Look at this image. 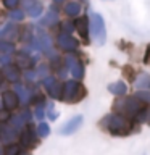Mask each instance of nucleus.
<instances>
[{
    "label": "nucleus",
    "mask_w": 150,
    "mask_h": 155,
    "mask_svg": "<svg viewBox=\"0 0 150 155\" xmlns=\"http://www.w3.org/2000/svg\"><path fill=\"white\" fill-rule=\"evenodd\" d=\"M57 2H61V0H57Z\"/></svg>",
    "instance_id": "nucleus-14"
},
{
    "label": "nucleus",
    "mask_w": 150,
    "mask_h": 155,
    "mask_svg": "<svg viewBox=\"0 0 150 155\" xmlns=\"http://www.w3.org/2000/svg\"><path fill=\"white\" fill-rule=\"evenodd\" d=\"M148 89H150V87H148Z\"/></svg>",
    "instance_id": "nucleus-15"
},
{
    "label": "nucleus",
    "mask_w": 150,
    "mask_h": 155,
    "mask_svg": "<svg viewBox=\"0 0 150 155\" xmlns=\"http://www.w3.org/2000/svg\"><path fill=\"white\" fill-rule=\"evenodd\" d=\"M144 108H145V104L142 100H139L135 95H123L119 99H116L115 105H113L115 113L124 115L131 120H134V116Z\"/></svg>",
    "instance_id": "nucleus-2"
},
{
    "label": "nucleus",
    "mask_w": 150,
    "mask_h": 155,
    "mask_svg": "<svg viewBox=\"0 0 150 155\" xmlns=\"http://www.w3.org/2000/svg\"><path fill=\"white\" fill-rule=\"evenodd\" d=\"M5 3H7V7H13V5H16V0H5Z\"/></svg>",
    "instance_id": "nucleus-13"
},
{
    "label": "nucleus",
    "mask_w": 150,
    "mask_h": 155,
    "mask_svg": "<svg viewBox=\"0 0 150 155\" xmlns=\"http://www.w3.org/2000/svg\"><path fill=\"white\" fill-rule=\"evenodd\" d=\"M81 124H82V116L77 115V116H74V118H71L65 126H63V131H61V133H63V134H71V133H74V131L79 128Z\"/></svg>",
    "instance_id": "nucleus-6"
},
{
    "label": "nucleus",
    "mask_w": 150,
    "mask_h": 155,
    "mask_svg": "<svg viewBox=\"0 0 150 155\" xmlns=\"http://www.w3.org/2000/svg\"><path fill=\"white\" fill-rule=\"evenodd\" d=\"M144 113H145V124L150 126V105L144 108Z\"/></svg>",
    "instance_id": "nucleus-12"
},
{
    "label": "nucleus",
    "mask_w": 150,
    "mask_h": 155,
    "mask_svg": "<svg viewBox=\"0 0 150 155\" xmlns=\"http://www.w3.org/2000/svg\"><path fill=\"white\" fill-rule=\"evenodd\" d=\"M102 128L105 131H108L111 136H118V137H124V136H129L135 133V123L134 120L128 118L124 115H119V113H111V115H106L103 120H102ZM139 126V124H137Z\"/></svg>",
    "instance_id": "nucleus-1"
},
{
    "label": "nucleus",
    "mask_w": 150,
    "mask_h": 155,
    "mask_svg": "<svg viewBox=\"0 0 150 155\" xmlns=\"http://www.w3.org/2000/svg\"><path fill=\"white\" fill-rule=\"evenodd\" d=\"M134 89L140 91V89H148L150 87V74L145 71H140L134 76Z\"/></svg>",
    "instance_id": "nucleus-4"
},
{
    "label": "nucleus",
    "mask_w": 150,
    "mask_h": 155,
    "mask_svg": "<svg viewBox=\"0 0 150 155\" xmlns=\"http://www.w3.org/2000/svg\"><path fill=\"white\" fill-rule=\"evenodd\" d=\"M108 91L116 97H123L128 94V84L124 81H115L111 84H108Z\"/></svg>",
    "instance_id": "nucleus-5"
},
{
    "label": "nucleus",
    "mask_w": 150,
    "mask_h": 155,
    "mask_svg": "<svg viewBox=\"0 0 150 155\" xmlns=\"http://www.w3.org/2000/svg\"><path fill=\"white\" fill-rule=\"evenodd\" d=\"M76 28H77V31H79L81 37L84 39L86 42L89 41V39H87V37H89V19H87L86 16H81L76 21Z\"/></svg>",
    "instance_id": "nucleus-7"
},
{
    "label": "nucleus",
    "mask_w": 150,
    "mask_h": 155,
    "mask_svg": "<svg viewBox=\"0 0 150 155\" xmlns=\"http://www.w3.org/2000/svg\"><path fill=\"white\" fill-rule=\"evenodd\" d=\"M135 97L139 100H142L144 104H150V89H140V91H135Z\"/></svg>",
    "instance_id": "nucleus-9"
},
{
    "label": "nucleus",
    "mask_w": 150,
    "mask_h": 155,
    "mask_svg": "<svg viewBox=\"0 0 150 155\" xmlns=\"http://www.w3.org/2000/svg\"><path fill=\"white\" fill-rule=\"evenodd\" d=\"M90 29H92V34H94V37L97 39V42L100 44V45H103L105 41H106V29H105V21L103 18L100 16L99 13H90Z\"/></svg>",
    "instance_id": "nucleus-3"
},
{
    "label": "nucleus",
    "mask_w": 150,
    "mask_h": 155,
    "mask_svg": "<svg viewBox=\"0 0 150 155\" xmlns=\"http://www.w3.org/2000/svg\"><path fill=\"white\" fill-rule=\"evenodd\" d=\"M61 44H63V47H66V48L76 47V41H74V39H71V37H68V36L61 37Z\"/></svg>",
    "instance_id": "nucleus-10"
},
{
    "label": "nucleus",
    "mask_w": 150,
    "mask_h": 155,
    "mask_svg": "<svg viewBox=\"0 0 150 155\" xmlns=\"http://www.w3.org/2000/svg\"><path fill=\"white\" fill-rule=\"evenodd\" d=\"M65 12H66V15H70V16H77V15L81 13V5L77 2H68L66 7H65Z\"/></svg>",
    "instance_id": "nucleus-8"
},
{
    "label": "nucleus",
    "mask_w": 150,
    "mask_h": 155,
    "mask_svg": "<svg viewBox=\"0 0 150 155\" xmlns=\"http://www.w3.org/2000/svg\"><path fill=\"white\" fill-rule=\"evenodd\" d=\"M144 63L145 65H148L150 63V44L147 47H145V53H144Z\"/></svg>",
    "instance_id": "nucleus-11"
}]
</instances>
